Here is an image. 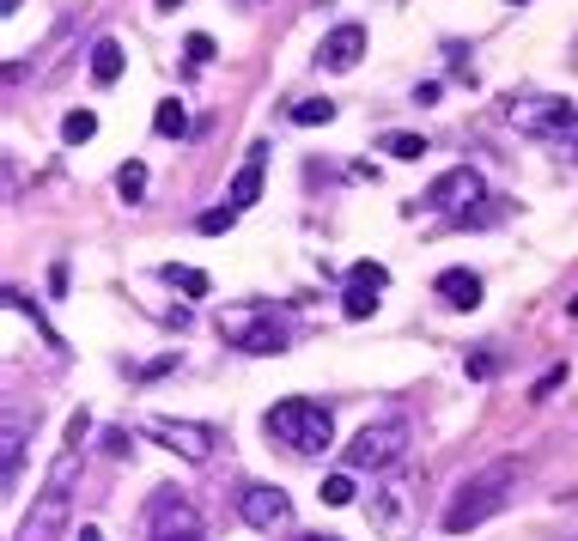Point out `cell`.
I'll return each instance as SVG.
<instances>
[{
  "instance_id": "obj_6",
  "label": "cell",
  "mask_w": 578,
  "mask_h": 541,
  "mask_svg": "<svg viewBox=\"0 0 578 541\" xmlns=\"http://www.w3.org/2000/svg\"><path fill=\"white\" fill-rule=\"evenodd\" d=\"M147 535H153V541H207L201 511H195L189 499H177V493H159V499L147 505Z\"/></svg>"
},
{
  "instance_id": "obj_10",
  "label": "cell",
  "mask_w": 578,
  "mask_h": 541,
  "mask_svg": "<svg viewBox=\"0 0 578 541\" xmlns=\"http://www.w3.org/2000/svg\"><path fill=\"white\" fill-rule=\"evenodd\" d=\"M147 432H153L159 444H171L183 462H207V456H213V426H195V420H165V414H153V420H147Z\"/></svg>"
},
{
  "instance_id": "obj_11",
  "label": "cell",
  "mask_w": 578,
  "mask_h": 541,
  "mask_svg": "<svg viewBox=\"0 0 578 541\" xmlns=\"http://www.w3.org/2000/svg\"><path fill=\"white\" fill-rule=\"evenodd\" d=\"M469 201H481V177H475L469 165L445 171L439 183L426 189V207H432V213H451V219H469Z\"/></svg>"
},
{
  "instance_id": "obj_24",
  "label": "cell",
  "mask_w": 578,
  "mask_h": 541,
  "mask_svg": "<svg viewBox=\"0 0 578 541\" xmlns=\"http://www.w3.org/2000/svg\"><path fill=\"white\" fill-rule=\"evenodd\" d=\"M232 225H238V207H207V213L195 219L201 238H220V231H232Z\"/></svg>"
},
{
  "instance_id": "obj_33",
  "label": "cell",
  "mask_w": 578,
  "mask_h": 541,
  "mask_svg": "<svg viewBox=\"0 0 578 541\" xmlns=\"http://www.w3.org/2000/svg\"><path fill=\"white\" fill-rule=\"evenodd\" d=\"M80 541H104V529H92V523H86V529H80Z\"/></svg>"
},
{
  "instance_id": "obj_34",
  "label": "cell",
  "mask_w": 578,
  "mask_h": 541,
  "mask_svg": "<svg viewBox=\"0 0 578 541\" xmlns=\"http://www.w3.org/2000/svg\"><path fill=\"white\" fill-rule=\"evenodd\" d=\"M153 7H159V13H177V7H183V0H153Z\"/></svg>"
},
{
  "instance_id": "obj_27",
  "label": "cell",
  "mask_w": 578,
  "mask_h": 541,
  "mask_svg": "<svg viewBox=\"0 0 578 541\" xmlns=\"http://www.w3.org/2000/svg\"><path fill=\"white\" fill-rule=\"evenodd\" d=\"M560 383H566V365H554V371H542V377H536V390H530V402H548V396L560 390Z\"/></svg>"
},
{
  "instance_id": "obj_19",
  "label": "cell",
  "mask_w": 578,
  "mask_h": 541,
  "mask_svg": "<svg viewBox=\"0 0 578 541\" xmlns=\"http://www.w3.org/2000/svg\"><path fill=\"white\" fill-rule=\"evenodd\" d=\"M92 134H98V110H67L61 116V140L67 146H86Z\"/></svg>"
},
{
  "instance_id": "obj_9",
  "label": "cell",
  "mask_w": 578,
  "mask_h": 541,
  "mask_svg": "<svg viewBox=\"0 0 578 541\" xmlns=\"http://www.w3.org/2000/svg\"><path fill=\"white\" fill-rule=\"evenodd\" d=\"M390 286V268L384 262H353L347 268V292H341V311L353 317V323H366L372 311H378V292Z\"/></svg>"
},
{
  "instance_id": "obj_29",
  "label": "cell",
  "mask_w": 578,
  "mask_h": 541,
  "mask_svg": "<svg viewBox=\"0 0 578 541\" xmlns=\"http://www.w3.org/2000/svg\"><path fill=\"white\" fill-rule=\"evenodd\" d=\"M104 450H110V456H128V450H134V438H128L122 426H104Z\"/></svg>"
},
{
  "instance_id": "obj_30",
  "label": "cell",
  "mask_w": 578,
  "mask_h": 541,
  "mask_svg": "<svg viewBox=\"0 0 578 541\" xmlns=\"http://www.w3.org/2000/svg\"><path fill=\"white\" fill-rule=\"evenodd\" d=\"M554 146H560V152H566V159H572V165H578V116H572V122H566V134H560V140H554Z\"/></svg>"
},
{
  "instance_id": "obj_8",
  "label": "cell",
  "mask_w": 578,
  "mask_h": 541,
  "mask_svg": "<svg viewBox=\"0 0 578 541\" xmlns=\"http://www.w3.org/2000/svg\"><path fill=\"white\" fill-rule=\"evenodd\" d=\"M572 116H578V110H572L566 98H524V104H512V128H518V134H536V140H560Z\"/></svg>"
},
{
  "instance_id": "obj_31",
  "label": "cell",
  "mask_w": 578,
  "mask_h": 541,
  "mask_svg": "<svg viewBox=\"0 0 578 541\" xmlns=\"http://www.w3.org/2000/svg\"><path fill=\"white\" fill-rule=\"evenodd\" d=\"M439 98H445L439 80H420V86H414V104H439Z\"/></svg>"
},
{
  "instance_id": "obj_35",
  "label": "cell",
  "mask_w": 578,
  "mask_h": 541,
  "mask_svg": "<svg viewBox=\"0 0 578 541\" xmlns=\"http://www.w3.org/2000/svg\"><path fill=\"white\" fill-rule=\"evenodd\" d=\"M299 541H341V535H299Z\"/></svg>"
},
{
  "instance_id": "obj_2",
  "label": "cell",
  "mask_w": 578,
  "mask_h": 541,
  "mask_svg": "<svg viewBox=\"0 0 578 541\" xmlns=\"http://www.w3.org/2000/svg\"><path fill=\"white\" fill-rule=\"evenodd\" d=\"M262 432L280 438L286 450H299V456H317V450L335 444V414L323 402H311V396H286V402H274L262 414Z\"/></svg>"
},
{
  "instance_id": "obj_5",
  "label": "cell",
  "mask_w": 578,
  "mask_h": 541,
  "mask_svg": "<svg viewBox=\"0 0 578 541\" xmlns=\"http://www.w3.org/2000/svg\"><path fill=\"white\" fill-rule=\"evenodd\" d=\"M220 335L238 347V353H286V323L274 317V304H232V311H220Z\"/></svg>"
},
{
  "instance_id": "obj_7",
  "label": "cell",
  "mask_w": 578,
  "mask_h": 541,
  "mask_svg": "<svg viewBox=\"0 0 578 541\" xmlns=\"http://www.w3.org/2000/svg\"><path fill=\"white\" fill-rule=\"evenodd\" d=\"M238 517H244L250 529L274 535V529H286V523H293V499H286L280 487H262V481H250V487L238 493Z\"/></svg>"
},
{
  "instance_id": "obj_1",
  "label": "cell",
  "mask_w": 578,
  "mask_h": 541,
  "mask_svg": "<svg viewBox=\"0 0 578 541\" xmlns=\"http://www.w3.org/2000/svg\"><path fill=\"white\" fill-rule=\"evenodd\" d=\"M512 487H518V462H487V469H481V475H469V481L457 487V499L445 505V529H451V535L481 529L493 511H505Z\"/></svg>"
},
{
  "instance_id": "obj_28",
  "label": "cell",
  "mask_w": 578,
  "mask_h": 541,
  "mask_svg": "<svg viewBox=\"0 0 578 541\" xmlns=\"http://www.w3.org/2000/svg\"><path fill=\"white\" fill-rule=\"evenodd\" d=\"M463 371H469V377H493V371H499V359H493V353H469V359H463Z\"/></svg>"
},
{
  "instance_id": "obj_12",
  "label": "cell",
  "mask_w": 578,
  "mask_h": 541,
  "mask_svg": "<svg viewBox=\"0 0 578 541\" xmlns=\"http://www.w3.org/2000/svg\"><path fill=\"white\" fill-rule=\"evenodd\" d=\"M359 55H366V31H359V25H335V31L323 37V49H317V61H323L329 73L359 67Z\"/></svg>"
},
{
  "instance_id": "obj_20",
  "label": "cell",
  "mask_w": 578,
  "mask_h": 541,
  "mask_svg": "<svg viewBox=\"0 0 578 541\" xmlns=\"http://www.w3.org/2000/svg\"><path fill=\"white\" fill-rule=\"evenodd\" d=\"M159 274H165V280H171L177 292H189V298H207V292H213V280H207L201 268H177V262H165Z\"/></svg>"
},
{
  "instance_id": "obj_4",
  "label": "cell",
  "mask_w": 578,
  "mask_h": 541,
  "mask_svg": "<svg viewBox=\"0 0 578 541\" xmlns=\"http://www.w3.org/2000/svg\"><path fill=\"white\" fill-rule=\"evenodd\" d=\"M408 444H414V426H408L402 414H384V420H372V426L353 432V444H347V469H372V475H384V469H396V462L408 456Z\"/></svg>"
},
{
  "instance_id": "obj_26",
  "label": "cell",
  "mask_w": 578,
  "mask_h": 541,
  "mask_svg": "<svg viewBox=\"0 0 578 541\" xmlns=\"http://www.w3.org/2000/svg\"><path fill=\"white\" fill-rule=\"evenodd\" d=\"M183 55H189L195 67H207V61H213V37H207V31H189V43H183Z\"/></svg>"
},
{
  "instance_id": "obj_32",
  "label": "cell",
  "mask_w": 578,
  "mask_h": 541,
  "mask_svg": "<svg viewBox=\"0 0 578 541\" xmlns=\"http://www.w3.org/2000/svg\"><path fill=\"white\" fill-rule=\"evenodd\" d=\"M86 432H92V414H86V408H80V414H74V420H67V444H80V438H86Z\"/></svg>"
},
{
  "instance_id": "obj_37",
  "label": "cell",
  "mask_w": 578,
  "mask_h": 541,
  "mask_svg": "<svg viewBox=\"0 0 578 541\" xmlns=\"http://www.w3.org/2000/svg\"><path fill=\"white\" fill-rule=\"evenodd\" d=\"M505 7H524V0H505Z\"/></svg>"
},
{
  "instance_id": "obj_13",
  "label": "cell",
  "mask_w": 578,
  "mask_h": 541,
  "mask_svg": "<svg viewBox=\"0 0 578 541\" xmlns=\"http://www.w3.org/2000/svg\"><path fill=\"white\" fill-rule=\"evenodd\" d=\"M262 165H268V146H250L244 152V165H238V177H232V189H226V207H256V195H262Z\"/></svg>"
},
{
  "instance_id": "obj_18",
  "label": "cell",
  "mask_w": 578,
  "mask_h": 541,
  "mask_svg": "<svg viewBox=\"0 0 578 541\" xmlns=\"http://www.w3.org/2000/svg\"><path fill=\"white\" fill-rule=\"evenodd\" d=\"M153 128H159L165 140H183V134H189V110H183L177 98H159V110H153Z\"/></svg>"
},
{
  "instance_id": "obj_17",
  "label": "cell",
  "mask_w": 578,
  "mask_h": 541,
  "mask_svg": "<svg viewBox=\"0 0 578 541\" xmlns=\"http://www.w3.org/2000/svg\"><path fill=\"white\" fill-rule=\"evenodd\" d=\"M19 456H25V420H19V414H7V469H0L7 493L19 487Z\"/></svg>"
},
{
  "instance_id": "obj_23",
  "label": "cell",
  "mask_w": 578,
  "mask_h": 541,
  "mask_svg": "<svg viewBox=\"0 0 578 541\" xmlns=\"http://www.w3.org/2000/svg\"><path fill=\"white\" fill-rule=\"evenodd\" d=\"M384 152H390V159H402V165H414L420 159V152H432L420 134H384Z\"/></svg>"
},
{
  "instance_id": "obj_21",
  "label": "cell",
  "mask_w": 578,
  "mask_h": 541,
  "mask_svg": "<svg viewBox=\"0 0 578 541\" xmlns=\"http://www.w3.org/2000/svg\"><path fill=\"white\" fill-rule=\"evenodd\" d=\"M293 122H299V128H329V122H335V104H329V98H299V104H293Z\"/></svg>"
},
{
  "instance_id": "obj_25",
  "label": "cell",
  "mask_w": 578,
  "mask_h": 541,
  "mask_svg": "<svg viewBox=\"0 0 578 541\" xmlns=\"http://www.w3.org/2000/svg\"><path fill=\"white\" fill-rule=\"evenodd\" d=\"M323 505H353V475H329L323 481Z\"/></svg>"
},
{
  "instance_id": "obj_22",
  "label": "cell",
  "mask_w": 578,
  "mask_h": 541,
  "mask_svg": "<svg viewBox=\"0 0 578 541\" xmlns=\"http://www.w3.org/2000/svg\"><path fill=\"white\" fill-rule=\"evenodd\" d=\"M116 195H122L128 207H134L140 195H147V165H140V159H128V165L116 171Z\"/></svg>"
},
{
  "instance_id": "obj_15",
  "label": "cell",
  "mask_w": 578,
  "mask_h": 541,
  "mask_svg": "<svg viewBox=\"0 0 578 541\" xmlns=\"http://www.w3.org/2000/svg\"><path fill=\"white\" fill-rule=\"evenodd\" d=\"M408 493H414V481H408V475H390V481L372 493V523H378V529H396V517H402Z\"/></svg>"
},
{
  "instance_id": "obj_14",
  "label": "cell",
  "mask_w": 578,
  "mask_h": 541,
  "mask_svg": "<svg viewBox=\"0 0 578 541\" xmlns=\"http://www.w3.org/2000/svg\"><path fill=\"white\" fill-rule=\"evenodd\" d=\"M432 292H439L451 311H475V304H481V274H469V268H445L439 280H432Z\"/></svg>"
},
{
  "instance_id": "obj_36",
  "label": "cell",
  "mask_w": 578,
  "mask_h": 541,
  "mask_svg": "<svg viewBox=\"0 0 578 541\" xmlns=\"http://www.w3.org/2000/svg\"><path fill=\"white\" fill-rule=\"evenodd\" d=\"M566 311H572V317H578V298H572V304H566Z\"/></svg>"
},
{
  "instance_id": "obj_16",
  "label": "cell",
  "mask_w": 578,
  "mask_h": 541,
  "mask_svg": "<svg viewBox=\"0 0 578 541\" xmlns=\"http://www.w3.org/2000/svg\"><path fill=\"white\" fill-rule=\"evenodd\" d=\"M122 61H128L122 43H116V37H98V43H92V80H98V86H116V80H122Z\"/></svg>"
},
{
  "instance_id": "obj_3",
  "label": "cell",
  "mask_w": 578,
  "mask_h": 541,
  "mask_svg": "<svg viewBox=\"0 0 578 541\" xmlns=\"http://www.w3.org/2000/svg\"><path fill=\"white\" fill-rule=\"evenodd\" d=\"M74 475H80V444H67V450L49 462V481H43V493H37L31 517L19 523V535H13V541H55V535H61L67 505H74Z\"/></svg>"
}]
</instances>
